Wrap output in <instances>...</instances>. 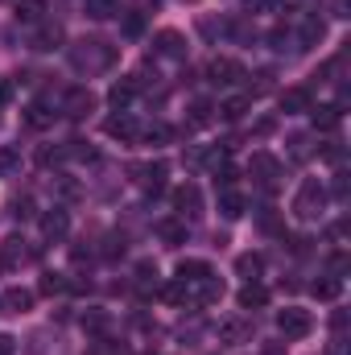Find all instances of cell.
Returning <instances> with one entry per match:
<instances>
[{
  "label": "cell",
  "mask_w": 351,
  "mask_h": 355,
  "mask_svg": "<svg viewBox=\"0 0 351 355\" xmlns=\"http://www.w3.org/2000/svg\"><path fill=\"white\" fill-rule=\"evenodd\" d=\"M348 8H351V0H335V17H351Z\"/></svg>",
  "instance_id": "f6af8a7d"
},
{
  "label": "cell",
  "mask_w": 351,
  "mask_h": 355,
  "mask_svg": "<svg viewBox=\"0 0 351 355\" xmlns=\"http://www.w3.org/2000/svg\"><path fill=\"white\" fill-rule=\"evenodd\" d=\"M83 8H87L91 21H108V17H116V12H120V4H116V0H83Z\"/></svg>",
  "instance_id": "83f0119b"
},
{
  "label": "cell",
  "mask_w": 351,
  "mask_h": 355,
  "mask_svg": "<svg viewBox=\"0 0 351 355\" xmlns=\"http://www.w3.org/2000/svg\"><path fill=\"white\" fill-rule=\"evenodd\" d=\"M12 207H17V211H12L17 219H29V215H33V202H29V198H17Z\"/></svg>",
  "instance_id": "ab89813d"
},
{
  "label": "cell",
  "mask_w": 351,
  "mask_h": 355,
  "mask_svg": "<svg viewBox=\"0 0 351 355\" xmlns=\"http://www.w3.org/2000/svg\"><path fill=\"white\" fill-rule=\"evenodd\" d=\"M62 194H67V198H75V194H79V182H71V178H62Z\"/></svg>",
  "instance_id": "7bdbcfd3"
},
{
  "label": "cell",
  "mask_w": 351,
  "mask_h": 355,
  "mask_svg": "<svg viewBox=\"0 0 351 355\" xmlns=\"http://www.w3.org/2000/svg\"><path fill=\"white\" fill-rule=\"evenodd\" d=\"M327 186L318 182V178H306L302 186H298V194H293V219L298 223H314V219H323V211H327Z\"/></svg>",
  "instance_id": "6da1fadb"
},
{
  "label": "cell",
  "mask_w": 351,
  "mask_h": 355,
  "mask_svg": "<svg viewBox=\"0 0 351 355\" xmlns=\"http://www.w3.org/2000/svg\"><path fill=\"white\" fill-rule=\"evenodd\" d=\"M174 211L182 215V219H194V215H203V190L194 186V182H182V186H174Z\"/></svg>",
  "instance_id": "277c9868"
},
{
  "label": "cell",
  "mask_w": 351,
  "mask_h": 355,
  "mask_svg": "<svg viewBox=\"0 0 351 355\" xmlns=\"http://www.w3.org/2000/svg\"><path fill=\"white\" fill-rule=\"evenodd\" d=\"M67 289H71V285H67V277H62V272H46V277H42V293H46V297L67 293Z\"/></svg>",
  "instance_id": "d6a6232c"
},
{
  "label": "cell",
  "mask_w": 351,
  "mask_h": 355,
  "mask_svg": "<svg viewBox=\"0 0 351 355\" xmlns=\"http://www.w3.org/2000/svg\"><path fill=\"white\" fill-rule=\"evenodd\" d=\"M103 132L112 137V141H120V145H132V141H141V124L128 116V112H120V116H112L108 124H103Z\"/></svg>",
  "instance_id": "ba28073f"
},
{
  "label": "cell",
  "mask_w": 351,
  "mask_h": 355,
  "mask_svg": "<svg viewBox=\"0 0 351 355\" xmlns=\"http://www.w3.org/2000/svg\"><path fill=\"white\" fill-rule=\"evenodd\" d=\"M8 95H12V87H8V83H4V79H0V107H4V103H8Z\"/></svg>",
  "instance_id": "bcb514c9"
},
{
  "label": "cell",
  "mask_w": 351,
  "mask_h": 355,
  "mask_svg": "<svg viewBox=\"0 0 351 355\" xmlns=\"http://www.w3.org/2000/svg\"><path fill=\"white\" fill-rule=\"evenodd\" d=\"M95 112V95L87 87H71L62 95V116H71V120H83Z\"/></svg>",
  "instance_id": "52a82bcc"
},
{
  "label": "cell",
  "mask_w": 351,
  "mask_h": 355,
  "mask_svg": "<svg viewBox=\"0 0 351 355\" xmlns=\"http://www.w3.org/2000/svg\"><path fill=\"white\" fill-rule=\"evenodd\" d=\"M277 103H281V112L285 116H302V112H310L314 107V99H310V91L306 87H285L277 95Z\"/></svg>",
  "instance_id": "8fae6325"
},
{
  "label": "cell",
  "mask_w": 351,
  "mask_h": 355,
  "mask_svg": "<svg viewBox=\"0 0 351 355\" xmlns=\"http://www.w3.org/2000/svg\"><path fill=\"white\" fill-rule=\"evenodd\" d=\"M310 116H314V128H318V132H335V128H339V120H343L339 103H323V107H310Z\"/></svg>",
  "instance_id": "9a60e30c"
},
{
  "label": "cell",
  "mask_w": 351,
  "mask_h": 355,
  "mask_svg": "<svg viewBox=\"0 0 351 355\" xmlns=\"http://www.w3.org/2000/svg\"><path fill=\"white\" fill-rule=\"evenodd\" d=\"M273 128H277V124H273V120H257V137H268V132H273Z\"/></svg>",
  "instance_id": "ee69618b"
},
{
  "label": "cell",
  "mask_w": 351,
  "mask_h": 355,
  "mask_svg": "<svg viewBox=\"0 0 351 355\" xmlns=\"http://www.w3.org/2000/svg\"><path fill=\"white\" fill-rule=\"evenodd\" d=\"M79 322H83V331H87V335H103V331L112 327V314H108V310H83V318H79Z\"/></svg>",
  "instance_id": "484cf974"
},
{
  "label": "cell",
  "mask_w": 351,
  "mask_h": 355,
  "mask_svg": "<svg viewBox=\"0 0 351 355\" xmlns=\"http://www.w3.org/2000/svg\"><path fill=\"white\" fill-rule=\"evenodd\" d=\"M244 207H248V202H244V194H240V190H232V186H228V190H219V215H223V219H240V215H244Z\"/></svg>",
  "instance_id": "e0dca14e"
},
{
  "label": "cell",
  "mask_w": 351,
  "mask_h": 355,
  "mask_svg": "<svg viewBox=\"0 0 351 355\" xmlns=\"http://www.w3.org/2000/svg\"><path fill=\"white\" fill-rule=\"evenodd\" d=\"M141 29H145V17H141V12H128V17H124V33H128V37H137Z\"/></svg>",
  "instance_id": "8d00e7d4"
},
{
  "label": "cell",
  "mask_w": 351,
  "mask_h": 355,
  "mask_svg": "<svg viewBox=\"0 0 351 355\" xmlns=\"http://www.w3.org/2000/svg\"><path fill=\"white\" fill-rule=\"evenodd\" d=\"M153 54L157 58H186V37L178 33V29H162L157 37H153Z\"/></svg>",
  "instance_id": "30bf717a"
},
{
  "label": "cell",
  "mask_w": 351,
  "mask_h": 355,
  "mask_svg": "<svg viewBox=\"0 0 351 355\" xmlns=\"http://www.w3.org/2000/svg\"><path fill=\"white\" fill-rule=\"evenodd\" d=\"M0 355H17V339L12 335H0Z\"/></svg>",
  "instance_id": "b9f144b4"
},
{
  "label": "cell",
  "mask_w": 351,
  "mask_h": 355,
  "mask_svg": "<svg viewBox=\"0 0 351 355\" xmlns=\"http://www.w3.org/2000/svg\"><path fill=\"white\" fill-rule=\"evenodd\" d=\"M236 302H240V310H261L264 302H268V289H264L261 281H244V289L236 293Z\"/></svg>",
  "instance_id": "5bb4252c"
},
{
  "label": "cell",
  "mask_w": 351,
  "mask_h": 355,
  "mask_svg": "<svg viewBox=\"0 0 351 355\" xmlns=\"http://www.w3.org/2000/svg\"><path fill=\"white\" fill-rule=\"evenodd\" d=\"M50 120H54V112H46L42 103H33V107H29V124H33V128H46Z\"/></svg>",
  "instance_id": "d590c367"
},
{
  "label": "cell",
  "mask_w": 351,
  "mask_h": 355,
  "mask_svg": "<svg viewBox=\"0 0 351 355\" xmlns=\"http://www.w3.org/2000/svg\"><path fill=\"white\" fill-rule=\"evenodd\" d=\"M0 306H4L8 314H29V310H33V289L12 285V289H4V293H0Z\"/></svg>",
  "instance_id": "4fadbf2b"
},
{
  "label": "cell",
  "mask_w": 351,
  "mask_h": 355,
  "mask_svg": "<svg viewBox=\"0 0 351 355\" xmlns=\"http://www.w3.org/2000/svg\"><path fill=\"white\" fill-rule=\"evenodd\" d=\"M219 343H232V347H240V343H252V322L248 318H223L219 322Z\"/></svg>",
  "instance_id": "9c48e42d"
},
{
  "label": "cell",
  "mask_w": 351,
  "mask_h": 355,
  "mask_svg": "<svg viewBox=\"0 0 351 355\" xmlns=\"http://www.w3.org/2000/svg\"><path fill=\"white\" fill-rule=\"evenodd\" d=\"M211 116H215V107H211L207 99H194V103H190V124H194V128L211 124Z\"/></svg>",
  "instance_id": "1f68e13d"
},
{
  "label": "cell",
  "mask_w": 351,
  "mask_h": 355,
  "mask_svg": "<svg viewBox=\"0 0 351 355\" xmlns=\"http://www.w3.org/2000/svg\"><path fill=\"white\" fill-rule=\"evenodd\" d=\"M331 355H343V343H339V339H335V347H331Z\"/></svg>",
  "instance_id": "c3c4849f"
},
{
  "label": "cell",
  "mask_w": 351,
  "mask_h": 355,
  "mask_svg": "<svg viewBox=\"0 0 351 355\" xmlns=\"http://www.w3.org/2000/svg\"><path fill=\"white\" fill-rule=\"evenodd\" d=\"M318 157H323V162H343V149H339V145H323Z\"/></svg>",
  "instance_id": "f35d334b"
},
{
  "label": "cell",
  "mask_w": 351,
  "mask_h": 355,
  "mask_svg": "<svg viewBox=\"0 0 351 355\" xmlns=\"http://www.w3.org/2000/svg\"><path fill=\"white\" fill-rule=\"evenodd\" d=\"M339 293H343V281H339V277H327V281H314V297H318V302H335Z\"/></svg>",
  "instance_id": "f546056e"
},
{
  "label": "cell",
  "mask_w": 351,
  "mask_h": 355,
  "mask_svg": "<svg viewBox=\"0 0 351 355\" xmlns=\"http://www.w3.org/2000/svg\"><path fill=\"white\" fill-rule=\"evenodd\" d=\"M248 174L257 178L264 190H273L277 178H281V162H277L273 153H252V157H248Z\"/></svg>",
  "instance_id": "5b68a950"
},
{
  "label": "cell",
  "mask_w": 351,
  "mask_h": 355,
  "mask_svg": "<svg viewBox=\"0 0 351 355\" xmlns=\"http://www.w3.org/2000/svg\"><path fill=\"white\" fill-rule=\"evenodd\" d=\"M162 293H166V302H174V306H186V302H194V293H190V285H186V281H170Z\"/></svg>",
  "instance_id": "4dcf8cb0"
},
{
  "label": "cell",
  "mask_w": 351,
  "mask_h": 355,
  "mask_svg": "<svg viewBox=\"0 0 351 355\" xmlns=\"http://www.w3.org/2000/svg\"><path fill=\"white\" fill-rule=\"evenodd\" d=\"M323 37H327V25H323L318 17H306V21H302V29H298V42H302L298 50H310V46H318Z\"/></svg>",
  "instance_id": "2e32d148"
},
{
  "label": "cell",
  "mask_w": 351,
  "mask_h": 355,
  "mask_svg": "<svg viewBox=\"0 0 351 355\" xmlns=\"http://www.w3.org/2000/svg\"><path fill=\"white\" fill-rule=\"evenodd\" d=\"M17 21L42 25V21H46V0H17Z\"/></svg>",
  "instance_id": "603a6c76"
},
{
  "label": "cell",
  "mask_w": 351,
  "mask_h": 355,
  "mask_svg": "<svg viewBox=\"0 0 351 355\" xmlns=\"http://www.w3.org/2000/svg\"><path fill=\"white\" fill-rule=\"evenodd\" d=\"M207 79L219 83V87H236V83L244 79V67L232 62V58H211V62H207Z\"/></svg>",
  "instance_id": "8992f818"
},
{
  "label": "cell",
  "mask_w": 351,
  "mask_h": 355,
  "mask_svg": "<svg viewBox=\"0 0 351 355\" xmlns=\"http://www.w3.org/2000/svg\"><path fill=\"white\" fill-rule=\"evenodd\" d=\"M215 268L207 265V261H178V281H186V285H198L203 277H211Z\"/></svg>",
  "instance_id": "44dd1931"
},
{
  "label": "cell",
  "mask_w": 351,
  "mask_h": 355,
  "mask_svg": "<svg viewBox=\"0 0 351 355\" xmlns=\"http://www.w3.org/2000/svg\"><path fill=\"white\" fill-rule=\"evenodd\" d=\"M62 42V25L58 21H42V29L33 33V50H54Z\"/></svg>",
  "instance_id": "d6986e66"
},
{
  "label": "cell",
  "mask_w": 351,
  "mask_h": 355,
  "mask_svg": "<svg viewBox=\"0 0 351 355\" xmlns=\"http://www.w3.org/2000/svg\"><path fill=\"white\" fill-rule=\"evenodd\" d=\"M264 355H285V352H281L277 343H268V347H264Z\"/></svg>",
  "instance_id": "7dc6e473"
},
{
  "label": "cell",
  "mask_w": 351,
  "mask_h": 355,
  "mask_svg": "<svg viewBox=\"0 0 351 355\" xmlns=\"http://www.w3.org/2000/svg\"><path fill=\"white\" fill-rule=\"evenodd\" d=\"M141 186L157 194V190L166 186V162H153V166H145V170H141Z\"/></svg>",
  "instance_id": "4316f807"
},
{
  "label": "cell",
  "mask_w": 351,
  "mask_h": 355,
  "mask_svg": "<svg viewBox=\"0 0 351 355\" xmlns=\"http://www.w3.org/2000/svg\"><path fill=\"white\" fill-rule=\"evenodd\" d=\"M58 157H62V149H42V153H37V162H42V166H54Z\"/></svg>",
  "instance_id": "60d3db41"
},
{
  "label": "cell",
  "mask_w": 351,
  "mask_h": 355,
  "mask_svg": "<svg viewBox=\"0 0 351 355\" xmlns=\"http://www.w3.org/2000/svg\"><path fill=\"white\" fill-rule=\"evenodd\" d=\"M157 285H162V281H157V265H153V261H141V265H137V293L149 297V293H157Z\"/></svg>",
  "instance_id": "ac0fdd59"
},
{
  "label": "cell",
  "mask_w": 351,
  "mask_h": 355,
  "mask_svg": "<svg viewBox=\"0 0 351 355\" xmlns=\"http://www.w3.org/2000/svg\"><path fill=\"white\" fill-rule=\"evenodd\" d=\"M67 232H71V215H67L62 207H50V211L42 215V236H46V240H62Z\"/></svg>",
  "instance_id": "7c38bea8"
},
{
  "label": "cell",
  "mask_w": 351,
  "mask_h": 355,
  "mask_svg": "<svg viewBox=\"0 0 351 355\" xmlns=\"http://www.w3.org/2000/svg\"><path fill=\"white\" fill-rule=\"evenodd\" d=\"M157 236L166 244H186V219H162L157 223Z\"/></svg>",
  "instance_id": "d4e9b609"
},
{
  "label": "cell",
  "mask_w": 351,
  "mask_h": 355,
  "mask_svg": "<svg viewBox=\"0 0 351 355\" xmlns=\"http://www.w3.org/2000/svg\"><path fill=\"white\" fill-rule=\"evenodd\" d=\"M277 331H281L285 339H306V335L314 331V318H310V310H298V306H285V310L277 314Z\"/></svg>",
  "instance_id": "3957f363"
},
{
  "label": "cell",
  "mask_w": 351,
  "mask_h": 355,
  "mask_svg": "<svg viewBox=\"0 0 351 355\" xmlns=\"http://www.w3.org/2000/svg\"><path fill=\"white\" fill-rule=\"evenodd\" d=\"M170 137H174V132H170V124H162V120H157V124H149V128H145V141H157V145H166V141H170Z\"/></svg>",
  "instance_id": "e575fe53"
},
{
  "label": "cell",
  "mask_w": 351,
  "mask_h": 355,
  "mask_svg": "<svg viewBox=\"0 0 351 355\" xmlns=\"http://www.w3.org/2000/svg\"><path fill=\"white\" fill-rule=\"evenodd\" d=\"M17 170H21V149L0 145V178H12Z\"/></svg>",
  "instance_id": "f1b7e54d"
},
{
  "label": "cell",
  "mask_w": 351,
  "mask_h": 355,
  "mask_svg": "<svg viewBox=\"0 0 351 355\" xmlns=\"http://www.w3.org/2000/svg\"><path fill=\"white\" fill-rule=\"evenodd\" d=\"M289 145H293V149H289V153H293V162H306V157L314 153V145H310V137H306V132L289 137Z\"/></svg>",
  "instance_id": "836d02e7"
},
{
  "label": "cell",
  "mask_w": 351,
  "mask_h": 355,
  "mask_svg": "<svg viewBox=\"0 0 351 355\" xmlns=\"http://www.w3.org/2000/svg\"><path fill=\"white\" fill-rule=\"evenodd\" d=\"M248 107H252V95H228V99L219 103V116L236 124V120H244V112H248Z\"/></svg>",
  "instance_id": "ffe728a7"
},
{
  "label": "cell",
  "mask_w": 351,
  "mask_h": 355,
  "mask_svg": "<svg viewBox=\"0 0 351 355\" xmlns=\"http://www.w3.org/2000/svg\"><path fill=\"white\" fill-rule=\"evenodd\" d=\"M71 62H75L79 71H108V67L116 62V46H108V42H99V37H87V42H79V46L71 50Z\"/></svg>",
  "instance_id": "7a4b0ae2"
},
{
  "label": "cell",
  "mask_w": 351,
  "mask_h": 355,
  "mask_svg": "<svg viewBox=\"0 0 351 355\" xmlns=\"http://www.w3.org/2000/svg\"><path fill=\"white\" fill-rule=\"evenodd\" d=\"M132 95H137V83H132V79H120V83H112V91H108V103H112L116 112H124V107L132 103Z\"/></svg>",
  "instance_id": "7402d4cb"
},
{
  "label": "cell",
  "mask_w": 351,
  "mask_h": 355,
  "mask_svg": "<svg viewBox=\"0 0 351 355\" xmlns=\"http://www.w3.org/2000/svg\"><path fill=\"white\" fill-rule=\"evenodd\" d=\"M343 272H348V252H335V257H331V277L343 281Z\"/></svg>",
  "instance_id": "74e56055"
},
{
  "label": "cell",
  "mask_w": 351,
  "mask_h": 355,
  "mask_svg": "<svg viewBox=\"0 0 351 355\" xmlns=\"http://www.w3.org/2000/svg\"><path fill=\"white\" fill-rule=\"evenodd\" d=\"M236 272H240L244 281H261V272H264V257H261V252H244V257L236 261Z\"/></svg>",
  "instance_id": "cb8c5ba5"
}]
</instances>
